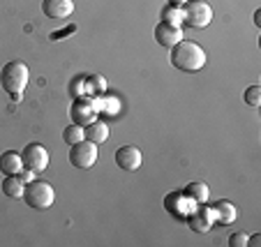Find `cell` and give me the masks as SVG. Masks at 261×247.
I'll return each instance as SVG.
<instances>
[{
  "label": "cell",
  "mask_w": 261,
  "mask_h": 247,
  "mask_svg": "<svg viewBox=\"0 0 261 247\" xmlns=\"http://www.w3.org/2000/svg\"><path fill=\"white\" fill-rule=\"evenodd\" d=\"M23 171V162H21V155L14 150H7V153L0 155V173L3 176H14V173Z\"/></svg>",
  "instance_id": "cell-14"
},
{
  "label": "cell",
  "mask_w": 261,
  "mask_h": 247,
  "mask_svg": "<svg viewBox=\"0 0 261 247\" xmlns=\"http://www.w3.org/2000/svg\"><path fill=\"white\" fill-rule=\"evenodd\" d=\"M259 16H261V12H259V10H256V12H254V23H256V25H259V23H261V19H259Z\"/></svg>",
  "instance_id": "cell-23"
},
{
  "label": "cell",
  "mask_w": 261,
  "mask_h": 247,
  "mask_svg": "<svg viewBox=\"0 0 261 247\" xmlns=\"http://www.w3.org/2000/svg\"><path fill=\"white\" fill-rule=\"evenodd\" d=\"M97 162V146L90 141H79L69 148V164L76 169H93Z\"/></svg>",
  "instance_id": "cell-6"
},
{
  "label": "cell",
  "mask_w": 261,
  "mask_h": 247,
  "mask_svg": "<svg viewBox=\"0 0 261 247\" xmlns=\"http://www.w3.org/2000/svg\"><path fill=\"white\" fill-rule=\"evenodd\" d=\"M141 150L137 146H120L116 150V164H118L123 171H137L141 167Z\"/></svg>",
  "instance_id": "cell-11"
},
{
  "label": "cell",
  "mask_w": 261,
  "mask_h": 247,
  "mask_svg": "<svg viewBox=\"0 0 261 247\" xmlns=\"http://www.w3.org/2000/svg\"><path fill=\"white\" fill-rule=\"evenodd\" d=\"M21 162H23V171L40 173L49 167V153L42 144H28L21 150Z\"/></svg>",
  "instance_id": "cell-5"
},
{
  "label": "cell",
  "mask_w": 261,
  "mask_h": 247,
  "mask_svg": "<svg viewBox=\"0 0 261 247\" xmlns=\"http://www.w3.org/2000/svg\"><path fill=\"white\" fill-rule=\"evenodd\" d=\"M245 245H247L245 233H231L229 236V247H245Z\"/></svg>",
  "instance_id": "cell-20"
},
{
  "label": "cell",
  "mask_w": 261,
  "mask_h": 247,
  "mask_svg": "<svg viewBox=\"0 0 261 247\" xmlns=\"http://www.w3.org/2000/svg\"><path fill=\"white\" fill-rule=\"evenodd\" d=\"M28 79H30L28 65L21 63V60H10V63L3 65V69H0V86H3V90L14 102H19L23 97L25 88H28Z\"/></svg>",
  "instance_id": "cell-2"
},
{
  "label": "cell",
  "mask_w": 261,
  "mask_h": 247,
  "mask_svg": "<svg viewBox=\"0 0 261 247\" xmlns=\"http://www.w3.org/2000/svg\"><path fill=\"white\" fill-rule=\"evenodd\" d=\"M23 189H25V180L21 178V173L14 176H5L3 178V194L10 199H23Z\"/></svg>",
  "instance_id": "cell-15"
},
{
  "label": "cell",
  "mask_w": 261,
  "mask_h": 247,
  "mask_svg": "<svg viewBox=\"0 0 261 247\" xmlns=\"http://www.w3.org/2000/svg\"><path fill=\"white\" fill-rule=\"evenodd\" d=\"M180 40H182L180 25H171V23H167V21H160V23L155 25V42H158L160 46L171 49V46L178 44Z\"/></svg>",
  "instance_id": "cell-9"
},
{
  "label": "cell",
  "mask_w": 261,
  "mask_h": 247,
  "mask_svg": "<svg viewBox=\"0 0 261 247\" xmlns=\"http://www.w3.org/2000/svg\"><path fill=\"white\" fill-rule=\"evenodd\" d=\"M42 12L56 21L69 19L74 14V0H42Z\"/></svg>",
  "instance_id": "cell-10"
},
{
  "label": "cell",
  "mask_w": 261,
  "mask_h": 247,
  "mask_svg": "<svg viewBox=\"0 0 261 247\" xmlns=\"http://www.w3.org/2000/svg\"><path fill=\"white\" fill-rule=\"evenodd\" d=\"M213 222H215V217H213V210L211 206H206V203H199L197 208H192L188 215V224L192 231L197 233H206L213 229Z\"/></svg>",
  "instance_id": "cell-8"
},
{
  "label": "cell",
  "mask_w": 261,
  "mask_h": 247,
  "mask_svg": "<svg viewBox=\"0 0 261 247\" xmlns=\"http://www.w3.org/2000/svg\"><path fill=\"white\" fill-rule=\"evenodd\" d=\"M188 0H169V5H176V7H182Z\"/></svg>",
  "instance_id": "cell-22"
},
{
  "label": "cell",
  "mask_w": 261,
  "mask_h": 247,
  "mask_svg": "<svg viewBox=\"0 0 261 247\" xmlns=\"http://www.w3.org/2000/svg\"><path fill=\"white\" fill-rule=\"evenodd\" d=\"M182 14H185L182 23H188L194 30H201L213 21V7L208 5L206 0H188L182 5Z\"/></svg>",
  "instance_id": "cell-4"
},
{
  "label": "cell",
  "mask_w": 261,
  "mask_h": 247,
  "mask_svg": "<svg viewBox=\"0 0 261 247\" xmlns=\"http://www.w3.org/2000/svg\"><path fill=\"white\" fill-rule=\"evenodd\" d=\"M162 21H167V23H171V25H182V21H185L182 7L167 5V7L162 10Z\"/></svg>",
  "instance_id": "cell-17"
},
{
  "label": "cell",
  "mask_w": 261,
  "mask_h": 247,
  "mask_svg": "<svg viewBox=\"0 0 261 247\" xmlns=\"http://www.w3.org/2000/svg\"><path fill=\"white\" fill-rule=\"evenodd\" d=\"M23 201L28 203L33 210H46V208L54 206L56 192L49 183H44V180H30V183H25Z\"/></svg>",
  "instance_id": "cell-3"
},
{
  "label": "cell",
  "mask_w": 261,
  "mask_h": 247,
  "mask_svg": "<svg viewBox=\"0 0 261 247\" xmlns=\"http://www.w3.org/2000/svg\"><path fill=\"white\" fill-rule=\"evenodd\" d=\"M84 139L86 141H90V144H95V146L104 144V141L109 139L107 123H102V120H93V123H88L84 127Z\"/></svg>",
  "instance_id": "cell-13"
},
{
  "label": "cell",
  "mask_w": 261,
  "mask_h": 247,
  "mask_svg": "<svg viewBox=\"0 0 261 247\" xmlns=\"http://www.w3.org/2000/svg\"><path fill=\"white\" fill-rule=\"evenodd\" d=\"M171 65L178 69V72H185V74H192V72H199L206 65V51H203L201 44L192 40H180L178 44L171 46Z\"/></svg>",
  "instance_id": "cell-1"
},
{
  "label": "cell",
  "mask_w": 261,
  "mask_h": 247,
  "mask_svg": "<svg viewBox=\"0 0 261 247\" xmlns=\"http://www.w3.org/2000/svg\"><path fill=\"white\" fill-rule=\"evenodd\" d=\"M63 141L69 144V146L84 141V127H81V125H74V123L69 125V127H65L63 129Z\"/></svg>",
  "instance_id": "cell-18"
},
{
  "label": "cell",
  "mask_w": 261,
  "mask_h": 247,
  "mask_svg": "<svg viewBox=\"0 0 261 247\" xmlns=\"http://www.w3.org/2000/svg\"><path fill=\"white\" fill-rule=\"evenodd\" d=\"M261 242V236L256 233V236H247V245H259Z\"/></svg>",
  "instance_id": "cell-21"
},
{
  "label": "cell",
  "mask_w": 261,
  "mask_h": 247,
  "mask_svg": "<svg viewBox=\"0 0 261 247\" xmlns=\"http://www.w3.org/2000/svg\"><path fill=\"white\" fill-rule=\"evenodd\" d=\"M243 99H245V104L247 106H259L261 104V88L259 86H250V88L245 90V95H243Z\"/></svg>",
  "instance_id": "cell-19"
},
{
  "label": "cell",
  "mask_w": 261,
  "mask_h": 247,
  "mask_svg": "<svg viewBox=\"0 0 261 247\" xmlns=\"http://www.w3.org/2000/svg\"><path fill=\"white\" fill-rule=\"evenodd\" d=\"M69 116H72V123L74 125H81V127H86L88 123L97 120V106H95L93 99L79 97V99H74L72 106H69Z\"/></svg>",
  "instance_id": "cell-7"
},
{
  "label": "cell",
  "mask_w": 261,
  "mask_h": 247,
  "mask_svg": "<svg viewBox=\"0 0 261 247\" xmlns=\"http://www.w3.org/2000/svg\"><path fill=\"white\" fill-rule=\"evenodd\" d=\"M213 210V217H215L217 224H233V219H236V206H233L231 201H227V199H220L217 203H213L211 206Z\"/></svg>",
  "instance_id": "cell-12"
},
{
  "label": "cell",
  "mask_w": 261,
  "mask_h": 247,
  "mask_svg": "<svg viewBox=\"0 0 261 247\" xmlns=\"http://www.w3.org/2000/svg\"><path fill=\"white\" fill-rule=\"evenodd\" d=\"M182 197H188L194 203H206L208 201V185L206 183H190L182 189Z\"/></svg>",
  "instance_id": "cell-16"
}]
</instances>
